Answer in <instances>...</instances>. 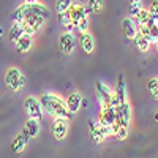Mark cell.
Wrapping results in <instances>:
<instances>
[{
	"mask_svg": "<svg viewBox=\"0 0 158 158\" xmlns=\"http://www.w3.org/2000/svg\"><path fill=\"white\" fill-rule=\"evenodd\" d=\"M40 104H41V109L46 111L51 117L54 118H70V112L67 111V106H65V101L52 94H44L41 95V98L38 100Z\"/></svg>",
	"mask_w": 158,
	"mask_h": 158,
	"instance_id": "obj_1",
	"label": "cell"
},
{
	"mask_svg": "<svg viewBox=\"0 0 158 158\" xmlns=\"http://www.w3.org/2000/svg\"><path fill=\"white\" fill-rule=\"evenodd\" d=\"M49 10L44 6V5H40V3H25L22 6H19L15 13L11 15L13 18V22H22L24 19L27 18H43V19H48L49 18Z\"/></svg>",
	"mask_w": 158,
	"mask_h": 158,
	"instance_id": "obj_2",
	"label": "cell"
},
{
	"mask_svg": "<svg viewBox=\"0 0 158 158\" xmlns=\"http://www.w3.org/2000/svg\"><path fill=\"white\" fill-rule=\"evenodd\" d=\"M5 84L11 92H19L25 87V76L18 68H10L5 76Z\"/></svg>",
	"mask_w": 158,
	"mask_h": 158,
	"instance_id": "obj_3",
	"label": "cell"
},
{
	"mask_svg": "<svg viewBox=\"0 0 158 158\" xmlns=\"http://www.w3.org/2000/svg\"><path fill=\"white\" fill-rule=\"evenodd\" d=\"M24 109L27 112L29 118H36V120H40V118L43 117L41 104H40L38 98H35V97H27L24 100Z\"/></svg>",
	"mask_w": 158,
	"mask_h": 158,
	"instance_id": "obj_4",
	"label": "cell"
},
{
	"mask_svg": "<svg viewBox=\"0 0 158 158\" xmlns=\"http://www.w3.org/2000/svg\"><path fill=\"white\" fill-rule=\"evenodd\" d=\"M59 48L63 56H71L76 48V38L71 32H65L59 38Z\"/></svg>",
	"mask_w": 158,
	"mask_h": 158,
	"instance_id": "obj_5",
	"label": "cell"
},
{
	"mask_svg": "<svg viewBox=\"0 0 158 158\" xmlns=\"http://www.w3.org/2000/svg\"><path fill=\"white\" fill-rule=\"evenodd\" d=\"M95 89H97V98H98L100 106H101V108L109 106V101H111V97H112L114 92H112L106 84H104V82H101V81H98V82L95 84Z\"/></svg>",
	"mask_w": 158,
	"mask_h": 158,
	"instance_id": "obj_6",
	"label": "cell"
},
{
	"mask_svg": "<svg viewBox=\"0 0 158 158\" xmlns=\"http://www.w3.org/2000/svg\"><path fill=\"white\" fill-rule=\"evenodd\" d=\"M68 13H70V18H71V24L73 27L76 29L77 24L81 22L85 16V11H84V3L81 2H71V6L68 8Z\"/></svg>",
	"mask_w": 158,
	"mask_h": 158,
	"instance_id": "obj_7",
	"label": "cell"
},
{
	"mask_svg": "<svg viewBox=\"0 0 158 158\" xmlns=\"http://www.w3.org/2000/svg\"><path fill=\"white\" fill-rule=\"evenodd\" d=\"M70 130V123H68V118H54L52 122V133H54V138L62 141L65 136H67Z\"/></svg>",
	"mask_w": 158,
	"mask_h": 158,
	"instance_id": "obj_8",
	"label": "cell"
},
{
	"mask_svg": "<svg viewBox=\"0 0 158 158\" xmlns=\"http://www.w3.org/2000/svg\"><path fill=\"white\" fill-rule=\"evenodd\" d=\"M89 125H90V138H92V141H94L95 144H101L108 136V128L104 125H101L100 122H97V123L90 122Z\"/></svg>",
	"mask_w": 158,
	"mask_h": 158,
	"instance_id": "obj_9",
	"label": "cell"
},
{
	"mask_svg": "<svg viewBox=\"0 0 158 158\" xmlns=\"http://www.w3.org/2000/svg\"><path fill=\"white\" fill-rule=\"evenodd\" d=\"M40 133V120H36V118H29L27 122L24 123V128H22V135L25 138H36Z\"/></svg>",
	"mask_w": 158,
	"mask_h": 158,
	"instance_id": "obj_10",
	"label": "cell"
},
{
	"mask_svg": "<svg viewBox=\"0 0 158 158\" xmlns=\"http://www.w3.org/2000/svg\"><path fill=\"white\" fill-rule=\"evenodd\" d=\"M81 101H82V95L77 94V92H74V94H71L68 97V100L65 101V106H67V111L70 112V115L76 114L81 109Z\"/></svg>",
	"mask_w": 158,
	"mask_h": 158,
	"instance_id": "obj_11",
	"label": "cell"
},
{
	"mask_svg": "<svg viewBox=\"0 0 158 158\" xmlns=\"http://www.w3.org/2000/svg\"><path fill=\"white\" fill-rule=\"evenodd\" d=\"M101 125L104 127H109L115 122V108L112 106H106V108H101V112H100V120H98Z\"/></svg>",
	"mask_w": 158,
	"mask_h": 158,
	"instance_id": "obj_12",
	"label": "cell"
},
{
	"mask_svg": "<svg viewBox=\"0 0 158 158\" xmlns=\"http://www.w3.org/2000/svg\"><path fill=\"white\" fill-rule=\"evenodd\" d=\"M33 44V36H29V35H21L18 40H16V51L19 54H24V52H29V49L32 48Z\"/></svg>",
	"mask_w": 158,
	"mask_h": 158,
	"instance_id": "obj_13",
	"label": "cell"
},
{
	"mask_svg": "<svg viewBox=\"0 0 158 158\" xmlns=\"http://www.w3.org/2000/svg\"><path fill=\"white\" fill-rule=\"evenodd\" d=\"M122 29H123V35H125L127 40H133L135 35L138 33V29H136L135 21H133V19H130V18L123 19V22H122Z\"/></svg>",
	"mask_w": 158,
	"mask_h": 158,
	"instance_id": "obj_14",
	"label": "cell"
},
{
	"mask_svg": "<svg viewBox=\"0 0 158 158\" xmlns=\"http://www.w3.org/2000/svg\"><path fill=\"white\" fill-rule=\"evenodd\" d=\"M81 46H82L85 54H92V52H94V49H95V40H94V36H92L89 32L81 33Z\"/></svg>",
	"mask_w": 158,
	"mask_h": 158,
	"instance_id": "obj_15",
	"label": "cell"
},
{
	"mask_svg": "<svg viewBox=\"0 0 158 158\" xmlns=\"http://www.w3.org/2000/svg\"><path fill=\"white\" fill-rule=\"evenodd\" d=\"M27 142H29V138H25V136L21 133V135H18L15 139H13V142H11V150L15 152V153H21V152L25 149V146H27Z\"/></svg>",
	"mask_w": 158,
	"mask_h": 158,
	"instance_id": "obj_16",
	"label": "cell"
},
{
	"mask_svg": "<svg viewBox=\"0 0 158 158\" xmlns=\"http://www.w3.org/2000/svg\"><path fill=\"white\" fill-rule=\"evenodd\" d=\"M115 97L118 98V101H125L127 100V85H125V79H123V74L118 76L117 79V87H115Z\"/></svg>",
	"mask_w": 158,
	"mask_h": 158,
	"instance_id": "obj_17",
	"label": "cell"
},
{
	"mask_svg": "<svg viewBox=\"0 0 158 158\" xmlns=\"http://www.w3.org/2000/svg\"><path fill=\"white\" fill-rule=\"evenodd\" d=\"M131 41L135 43V48H136L139 52H142V54H144V52H147V51L150 49V43L147 41V38H144V36L139 35V33H136L135 38L131 40Z\"/></svg>",
	"mask_w": 158,
	"mask_h": 158,
	"instance_id": "obj_18",
	"label": "cell"
},
{
	"mask_svg": "<svg viewBox=\"0 0 158 158\" xmlns=\"http://www.w3.org/2000/svg\"><path fill=\"white\" fill-rule=\"evenodd\" d=\"M57 19H59V24L62 25V27H63V29H67V32H73V30H74L73 24H71L70 13H68V11L59 13V15H57Z\"/></svg>",
	"mask_w": 158,
	"mask_h": 158,
	"instance_id": "obj_19",
	"label": "cell"
},
{
	"mask_svg": "<svg viewBox=\"0 0 158 158\" xmlns=\"http://www.w3.org/2000/svg\"><path fill=\"white\" fill-rule=\"evenodd\" d=\"M21 35H24V32H22V27H21V24H19V22H13L11 29H10V33H8L10 40H11V41H16V40H18Z\"/></svg>",
	"mask_w": 158,
	"mask_h": 158,
	"instance_id": "obj_20",
	"label": "cell"
},
{
	"mask_svg": "<svg viewBox=\"0 0 158 158\" xmlns=\"http://www.w3.org/2000/svg\"><path fill=\"white\" fill-rule=\"evenodd\" d=\"M87 5L90 6L92 13H101L103 8H104V2H103V0H89Z\"/></svg>",
	"mask_w": 158,
	"mask_h": 158,
	"instance_id": "obj_21",
	"label": "cell"
},
{
	"mask_svg": "<svg viewBox=\"0 0 158 158\" xmlns=\"http://www.w3.org/2000/svg\"><path fill=\"white\" fill-rule=\"evenodd\" d=\"M147 40H149L150 44H156L158 43V24L149 27V36H147Z\"/></svg>",
	"mask_w": 158,
	"mask_h": 158,
	"instance_id": "obj_22",
	"label": "cell"
},
{
	"mask_svg": "<svg viewBox=\"0 0 158 158\" xmlns=\"http://www.w3.org/2000/svg\"><path fill=\"white\" fill-rule=\"evenodd\" d=\"M147 21H149V11L141 8L139 13H138V16H136V19H135V24L136 25L138 24H147Z\"/></svg>",
	"mask_w": 158,
	"mask_h": 158,
	"instance_id": "obj_23",
	"label": "cell"
},
{
	"mask_svg": "<svg viewBox=\"0 0 158 158\" xmlns=\"http://www.w3.org/2000/svg\"><path fill=\"white\" fill-rule=\"evenodd\" d=\"M147 87H149L150 95L156 100V98H158V79H156V77H152L150 81H149V84H147Z\"/></svg>",
	"mask_w": 158,
	"mask_h": 158,
	"instance_id": "obj_24",
	"label": "cell"
},
{
	"mask_svg": "<svg viewBox=\"0 0 158 158\" xmlns=\"http://www.w3.org/2000/svg\"><path fill=\"white\" fill-rule=\"evenodd\" d=\"M73 0H57L56 3V11L57 13H63V11H68V8L71 6Z\"/></svg>",
	"mask_w": 158,
	"mask_h": 158,
	"instance_id": "obj_25",
	"label": "cell"
},
{
	"mask_svg": "<svg viewBox=\"0 0 158 158\" xmlns=\"http://www.w3.org/2000/svg\"><path fill=\"white\" fill-rule=\"evenodd\" d=\"M139 10H141V5L139 3H131L130 5V11H128V16H130V19H136V16H138V13H139Z\"/></svg>",
	"mask_w": 158,
	"mask_h": 158,
	"instance_id": "obj_26",
	"label": "cell"
},
{
	"mask_svg": "<svg viewBox=\"0 0 158 158\" xmlns=\"http://www.w3.org/2000/svg\"><path fill=\"white\" fill-rule=\"evenodd\" d=\"M114 136H117V139H120V141H123V139H125V138L128 136V128H125V127H118Z\"/></svg>",
	"mask_w": 158,
	"mask_h": 158,
	"instance_id": "obj_27",
	"label": "cell"
},
{
	"mask_svg": "<svg viewBox=\"0 0 158 158\" xmlns=\"http://www.w3.org/2000/svg\"><path fill=\"white\" fill-rule=\"evenodd\" d=\"M79 32H81V33H85L87 32V29H89V18H84L81 22H79L77 24V27H76Z\"/></svg>",
	"mask_w": 158,
	"mask_h": 158,
	"instance_id": "obj_28",
	"label": "cell"
},
{
	"mask_svg": "<svg viewBox=\"0 0 158 158\" xmlns=\"http://www.w3.org/2000/svg\"><path fill=\"white\" fill-rule=\"evenodd\" d=\"M147 11H149V15H158V2L156 0H153V2L150 3V8Z\"/></svg>",
	"mask_w": 158,
	"mask_h": 158,
	"instance_id": "obj_29",
	"label": "cell"
},
{
	"mask_svg": "<svg viewBox=\"0 0 158 158\" xmlns=\"http://www.w3.org/2000/svg\"><path fill=\"white\" fill-rule=\"evenodd\" d=\"M84 11H85V16H87V18L92 15V10H90V6H89V5H84Z\"/></svg>",
	"mask_w": 158,
	"mask_h": 158,
	"instance_id": "obj_30",
	"label": "cell"
},
{
	"mask_svg": "<svg viewBox=\"0 0 158 158\" xmlns=\"http://www.w3.org/2000/svg\"><path fill=\"white\" fill-rule=\"evenodd\" d=\"M89 106V101L85 100V98H82V101H81V108H87Z\"/></svg>",
	"mask_w": 158,
	"mask_h": 158,
	"instance_id": "obj_31",
	"label": "cell"
},
{
	"mask_svg": "<svg viewBox=\"0 0 158 158\" xmlns=\"http://www.w3.org/2000/svg\"><path fill=\"white\" fill-rule=\"evenodd\" d=\"M24 2L30 5V3H36V2H38V0H24Z\"/></svg>",
	"mask_w": 158,
	"mask_h": 158,
	"instance_id": "obj_32",
	"label": "cell"
},
{
	"mask_svg": "<svg viewBox=\"0 0 158 158\" xmlns=\"http://www.w3.org/2000/svg\"><path fill=\"white\" fill-rule=\"evenodd\" d=\"M2 35H3V29H2V27H0V36H2Z\"/></svg>",
	"mask_w": 158,
	"mask_h": 158,
	"instance_id": "obj_33",
	"label": "cell"
},
{
	"mask_svg": "<svg viewBox=\"0 0 158 158\" xmlns=\"http://www.w3.org/2000/svg\"><path fill=\"white\" fill-rule=\"evenodd\" d=\"M131 2H133V3H139V0H131Z\"/></svg>",
	"mask_w": 158,
	"mask_h": 158,
	"instance_id": "obj_34",
	"label": "cell"
}]
</instances>
